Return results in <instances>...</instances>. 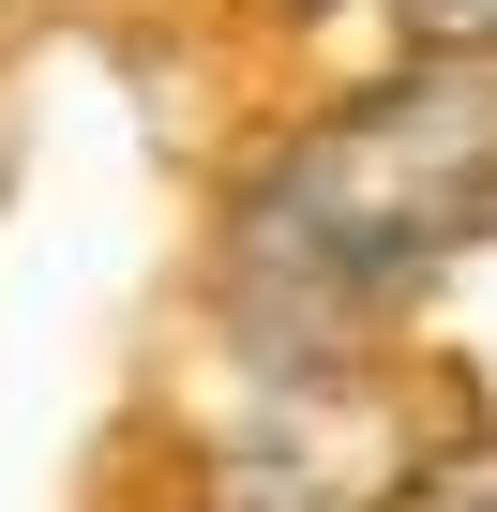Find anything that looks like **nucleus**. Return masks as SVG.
Listing matches in <instances>:
<instances>
[{"mask_svg": "<svg viewBox=\"0 0 497 512\" xmlns=\"http://www.w3.org/2000/svg\"><path fill=\"white\" fill-rule=\"evenodd\" d=\"M497 226V61L407 46L226 181V272L302 317H377Z\"/></svg>", "mask_w": 497, "mask_h": 512, "instance_id": "f257e3e1", "label": "nucleus"}, {"mask_svg": "<svg viewBox=\"0 0 497 512\" xmlns=\"http://www.w3.org/2000/svg\"><path fill=\"white\" fill-rule=\"evenodd\" d=\"M377 512H497V422H482V437H437Z\"/></svg>", "mask_w": 497, "mask_h": 512, "instance_id": "f03ea898", "label": "nucleus"}, {"mask_svg": "<svg viewBox=\"0 0 497 512\" xmlns=\"http://www.w3.org/2000/svg\"><path fill=\"white\" fill-rule=\"evenodd\" d=\"M392 46H437V61H497V0H377Z\"/></svg>", "mask_w": 497, "mask_h": 512, "instance_id": "7ed1b4c3", "label": "nucleus"}, {"mask_svg": "<svg viewBox=\"0 0 497 512\" xmlns=\"http://www.w3.org/2000/svg\"><path fill=\"white\" fill-rule=\"evenodd\" d=\"M272 16H347V0H272Z\"/></svg>", "mask_w": 497, "mask_h": 512, "instance_id": "20e7f679", "label": "nucleus"}]
</instances>
